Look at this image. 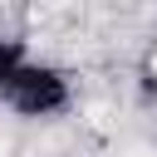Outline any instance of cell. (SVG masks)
<instances>
[{
    "mask_svg": "<svg viewBox=\"0 0 157 157\" xmlns=\"http://www.w3.org/2000/svg\"><path fill=\"white\" fill-rule=\"evenodd\" d=\"M0 103L20 118H49L59 108H69V83L59 69L49 64H34V59H20L5 78H0Z\"/></svg>",
    "mask_w": 157,
    "mask_h": 157,
    "instance_id": "1",
    "label": "cell"
}]
</instances>
